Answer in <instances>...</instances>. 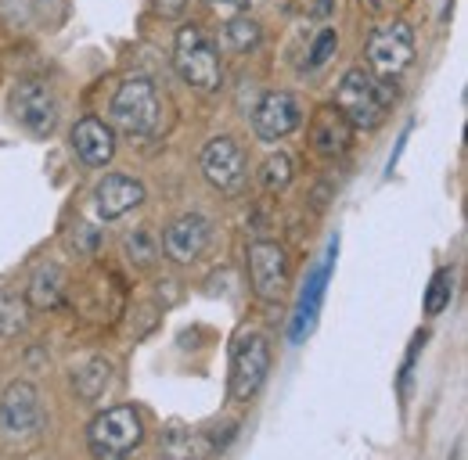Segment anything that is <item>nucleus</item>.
Listing matches in <instances>:
<instances>
[{
    "label": "nucleus",
    "instance_id": "obj_20",
    "mask_svg": "<svg viewBox=\"0 0 468 460\" xmlns=\"http://www.w3.org/2000/svg\"><path fill=\"white\" fill-rule=\"evenodd\" d=\"M451 285H454L451 270H440V274L432 277V288H429V295H425V309H429V313H440V309L451 302Z\"/></svg>",
    "mask_w": 468,
    "mask_h": 460
},
{
    "label": "nucleus",
    "instance_id": "obj_13",
    "mask_svg": "<svg viewBox=\"0 0 468 460\" xmlns=\"http://www.w3.org/2000/svg\"><path fill=\"white\" fill-rule=\"evenodd\" d=\"M141 202H144V187H141V180H133L126 172H109L94 187V209L101 220H119L130 209H137Z\"/></svg>",
    "mask_w": 468,
    "mask_h": 460
},
{
    "label": "nucleus",
    "instance_id": "obj_18",
    "mask_svg": "<svg viewBox=\"0 0 468 460\" xmlns=\"http://www.w3.org/2000/svg\"><path fill=\"white\" fill-rule=\"evenodd\" d=\"M260 180H263V187L267 191H285L289 187V180H292V159L289 155H271L267 162H263V170H260Z\"/></svg>",
    "mask_w": 468,
    "mask_h": 460
},
{
    "label": "nucleus",
    "instance_id": "obj_6",
    "mask_svg": "<svg viewBox=\"0 0 468 460\" xmlns=\"http://www.w3.org/2000/svg\"><path fill=\"white\" fill-rule=\"evenodd\" d=\"M11 115L33 137H51L58 130V101H55L51 87L48 83H37V79H26V83L15 87V94H11Z\"/></svg>",
    "mask_w": 468,
    "mask_h": 460
},
{
    "label": "nucleus",
    "instance_id": "obj_1",
    "mask_svg": "<svg viewBox=\"0 0 468 460\" xmlns=\"http://www.w3.org/2000/svg\"><path fill=\"white\" fill-rule=\"evenodd\" d=\"M393 101H397V90L386 83V76H375V72H364V68L346 72L343 83H339V94H335L339 112L346 115V122L356 130L382 126Z\"/></svg>",
    "mask_w": 468,
    "mask_h": 460
},
{
    "label": "nucleus",
    "instance_id": "obj_16",
    "mask_svg": "<svg viewBox=\"0 0 468 460\" xmlns=\"http://www.w3.org/2000/svg\"><path fill=\"white\" fill-rule=\"evenodd\" d=\"M61 291H65V277H61L58 267H55V263L37 267V274H33V281H29V302H33L37 309H55L61 302Z\"/></svg>",
    "mask_w": 468,
    "mask_h": 460
},
{
    "label": "nucleus",
    "instance_id": "obj_2",
    "mask_svg": "<svg viewBox=\"0 0 468 460\" xmlns=\"http://www.w3.org/2000/svg\"><path fill=\"white\" fill-rule=\"evenodd\" d=\"M174 65L184 83H191L195 90H217L224 79L217 44L198 29V26H184L176 33L174 44Z\"/></svg>",
    "mask_w": 468,
    "mask_h": 460
},
{
    "label": "nucleus",
    "instance_id": "obj_23",
    "mask_svg": "<svg viewBox=\"0 0 468 460\" xmlns=\"http://www.w3.org/2000/svg\"><path fill=\"white\" fill-rule=\"evenodd\" d=\"M152 4H155V11L163 18H180L187 11V0H152Z\"/></svg>",
    "mask_w": 468,
    "mask_h": 460
},
{
    "label": "nucleus",
    "instance_id": "obj_12",
    "mask_svg": "<svg viewBox=\"0 0 468 460\" xmlns=\"http://www.w3.org/2000/svg\"><path fill=\"white\" fill-rule=\"evenodd\" d=\"M209 234H213V227H209V220L202 213H184L163 230V248H166V256L174 263H195L206 252Z\"/></svg>",
    "mask_w": 468,
    "mask_h": 460
},
{
    "label": "nucleus",
    "instance_id": "obj_19",
    "mask_svg": "<svg viewBox=\"0 0 468 460\" xmlns=\"http://www.w3.org/2000/svg\"><path fill=\"white\" fill-rule=\"evenodd\" d=\"M224 33H228V44L234 51H252L260 44V26L252 18H231Z\"/></svg>",
    "mask_w": 468,
    "mask_h": 460
},
{
    "label": "nucleus",
    "instance_id": "obj_22",
    "mask_svg": "<svg viewBox=\"0 0 468 460\" xmlns=\"http://www.w3.org/2000/svg\"><path fill=\"white\" fill-rule=\"evenodd\" d=\"M126 252H130L137 263H152V237H148V230H137V234L126 241Z\"/></svg>",
    "mask_w": 468,
    "mask_h": 460
},
{
    "label": "nucleus",
    "instance_id": "obj_4",
    "mask_svg": "<svg viewBox=\"0 0 468 460\" xmlns=\"http://www.w3.org/2000/svg\"><path fill=\"white\" fill-rule=\"evenodd\" d=\"M44 428L40 396L29 382H11L0 400V435L7 443H33Z\"/></svg>",
    "mask_w": 468,
    "mask_h": 460
},
{
    "label": "nucleus",
    "instance_id": "obj_10",
    "mask_svg": "<svg viewBox=\"0 0 468 460\" xmlns=\"http://www.w3.org/2000/svg\"><path fill=\"white\" fill-rule=\"evenodd\" d=\"M202 172L206 180L220 191V194H238L249 180V170H245V155L241 148L234 144L231 137H217L206 144L202 152Z\"/></svg>",
    "mask_w": 468,
    "mask_h": 460
},
{
    "label": "nucleus",
    "instance_id": "obj_15",
    "mask_svg": "<svg viewBox=\"0 0 468 460\" xmlns=\"http://www.w3.org/2000/svg\"><path fill=\"white\" fill-rule=\"evenodd\" d=\"M350 133L353 126L339 109H321L314 119V144L321 155H343L350 148Z\"/></svg>",
    "mask_w": 468,
    "mask_h": 460
},
{
    "label": "nucleus",
    "instance_id": "obj_7",
    "mask_svg": "<svg viewBox=\"0 0 468 460\" xmlns=\"http://www.w3.org/2000/svg\"><path fill=\"white\" fill-rule=\"evenodd\" d=\"M367 61L375 68V76H400L408 72L410 61H414V33L404 22H393V26H382L367 37Z\"/></svg>",
    "mask_w": 468,
    "mask_h": 460
},
{
    "label": "nucleus",
    "instance_id": "obj_11",
    "mask_svg": "<svg viewBox=\"0 0 468 460\" xmlns=\"http://www.w3.org/2000/svg\"><path fill=\"white\" fill-rule=\"evenodd\" d=\"M299 101H295L289 90H271L263 101H260V109L252 112V130H256V137H263V141H282V137H289L299 130Z\"/></svg>",
    "mask_w": 468,
    "mask_h": 460
},
{
    "label": "nucleus",
    "instance_id": "obj_8",
    "mask_svg": "<svg viewBox=\"0 0 468 460\" xmlns=\"http://www.w3.org/2000/svg\"><path fill=\"white\" fill-rule=\"evenodd\" d=\"M271 371V349L263 335H245L231 360V396L238 402L252 400Z\"/></svg>",
    "mask_w": 468,
    "mask_h": 460
},
{
    "label": "nucleus",
    "instance_id": "obj_17",
    "mask_svg": "<svg viewBox=\"0 0 468 460\" xmlns=\"http://www.w3.org/2000/svg\"><path fill=\"white\" fill-rule=\"evenodd\" d=\"M109 378H112V367L105 360H90L80 374H76V392L83 400H98L105 389H109Z\"/></svg>",
    "mask_w": 468,
    "mask_h": 460
},
{
    "label": "nucleus",
    "instance_id": "obj_14",
    "mask_svg": "<svg viewBox=\"0 0 468 460\" xmlns=\"http://www.w3.org/2000/svg\"><path fill=\"white\" fill-rule=\"evenodd\" d=\"M72 148L83 166H105L116 155V133L101 119H80L72 130Z\"/></svg>",
    "mask_w": 468,
    "mask_h": 460
},
{
    "label": "nucleus",
    "instance_id": "obj_5",
    "mask_svg": "<svg viewBox=\"0 0 468 460\" xmlns=\"http://www.w3.org/2000/svg\"><path fill=\"white\" fill-rule=\"evenodd\" d=\"M87 435H90V446H94L98 457L116 460L122 454H130L141 443L144 424H141V417H137L133 406H112V410H105V413L94 417V424H90Z\"/></svg>",
    "mask_w": 468,
    "mask_h": 460
},
{
    "label": "nucleus",
    "instance_id": "obj_25",
    "mask_svg": "<svg viewBox=\"0 0 468 460\" xmlns=\"http://www.w3.org/2000/svg\"><path fill=\"white\" fill-rule=\"evenodd\" d=\"M386 4H393V0H375V7H386Z\"/></svg>",
    "mask_w": 468,
    "mask_h": 460
},
{
    "label": "nucleus",
    "instance_id": "obj_21",
    "mask_svg": "<svg viewBox=\"0 0 468 460\" xmlns=\"http://www.w3.org/2000/svg\"><path fill=\"white\" fill-rule=\"evenodd\" d=\"M335 47H339V37H335V29H324V33L317 37V44H314L310 58H306V68H321L328 58L335 55Z\"/></svg>",
    "mask_w": 468,
    "mask_h": 460
},
{
    "label": "nucleus",
    "instance_id": "obj_3",
    "mask_svg": "<svg viewBox=\"0 0 468 460\" xmlns=\"http://www.w3.org/2000/svg\"><path fill=\"white\" fill-rule=\"evenodd\" d=\"M112 122H116L122 133L130 137H148L159 130L163 122V105H159V94L148 79H126L112 98Z\"/></svg>",
    "mask_w": 468,
    "mask_h": 460
},
{
    "label": "nucleus",
    "instance_id": "obj_9",
    "mask_svg": "<svg viewBox=\"0 0 468 460\" xmlns=\"http://www.w3.org/2000/svg\"><path fill=\"white\" fill-rule=\"evenodd\" d=\"M249 274H252V288L260 298L274 302L285 295L289 285V256L278 241H252L249 245Z\"/></svg>",
    "mask_w": 468,
    "mask_h": 460
},
{
    "label": "nucleus",
    "instance_id": "obj_24",
    "mask_svg": "<svg viewBox=\"0 0 468 460\" xmlns=\"http://www.w3.org/2000/svg\"><path fill=\"white\" fill-rule=\"evenodd\" d=\"M217 11H241L245 7V0H209Z\"/></svg>",
    "mask_w": 468,
    "mask_h": 460
}]
</instances>
